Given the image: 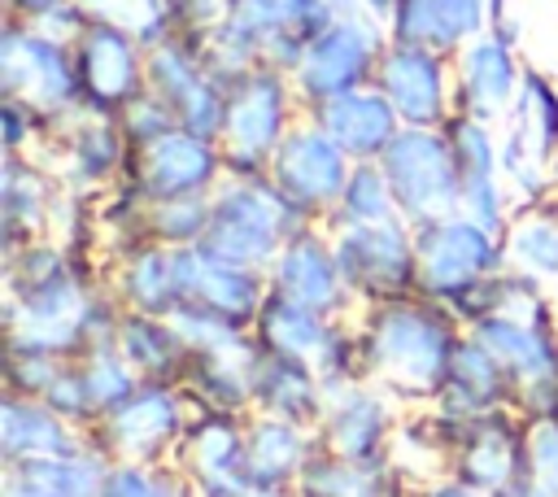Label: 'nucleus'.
<instances>
[{
	"label": "nucleus",
	"mask_w": 558,
	"mask_h": 497,
	"mask_svg": "<svg viewBox=\"0 0 558 497\" xmlns=\"http://www.w3.org/2000/svg\"><path fill=\"white\" fill-rule=\"evenodd\" d=\"M266 331H270V340H275V349H279L283 357H310V353H318V344H323L318 323H314L296 301L275 305Z\"/></svg>",
	"instance_id": "9"
},
{
	"label": "nucleus",
	"mask_w": 558,
	"mask_h": 497,
	"mask_svg": "<svg viewBox=\"0 0 558 497\" xmlns=\"http://www.w3.org/2000/svg\"><path fill=\"white\" fill-rule=\"evenodd\" d=\"M440 497H471V493H440Z\"/></svg>",
	"instance_id": "21"
},
{
	"label": "nucleus",
	"mask_w": 558,
	"mask_h": 497,
	"mask_svg": "<svg viewBox=\"0 0 558 497\" xmlns=\"http://www.w3.org/2000/svg\"><path fill=\"white\" fill-rule=\"evenodd\" d=\"M401 153L392 157V179H397V192L414 205V209H440L449 205L453 196V170L445 161V153L427 140H410V144H397Z\"/></svg>",
	"instance_id": "4"
},
{
	"label": "nucleus",
	"mask_w": 558,
	"mask_h": 497,
	"mask_svg": "<svg viewBox=\"0 0 558 497\" xmlns=\"http://www.w3.org/2000/svg\"><path fill=\"white\" fill-rule=\"evenodd\" d=\"M532 458H536V475H541V484L554 493V488H558V432H554L549 423L532 436Z\"/></svg>",
	"instance_id": "18"
},
{
	"label": "nucleus",
	"mask_w": 558,
	"mask_h": 497,
	"mask_svg": "<svg viewBox=\"0 0 558 497\" xmlns=\"http://www.w3.org/2000/svg\"><path fill=\"white\" fill-rule=\"evenodd\" d=\"M205 153L192 144H166L153 153V183L157 187H192L205 174Z\"/></svg>",
	"instance_id": "13"
},
{
	"label": "nucleus",
	"mask_w": 558,
	"mask_h": 497,
	"mask_svg": "<svg viewBox=\"0 0 558 497\" xmlns=\"http://www.w3.org/2000/svg\"><path fill=\"white\" fill-rule=\"evenodd\" d=\"M26 484H31L26 488L31 497H87L92 493V475L70 462H31Z\"/></svg>",
	"instance_id": "12"
},
{
	"label": "nucleus",
	"mask_w": 558,
	"mask_h": 497,
	"mask_svg": "<svg viewBox=\"0 0 558 497\" xmlns=\"http://www.w3.org/2000/svg\"><path fill=\"white\" fill-rule=\"evenodd\" d=\"M336 179H340V161H336V153L327 144L301 140V144L288 148V157H283V187L305 192V196H327L336 187Z\"/></svg>",
	"instance_id": "6"
},
{
	"label": "nucleus",
	"mask_w": 558,
	"mask_h": 497,
	"mask_svg": "<svg viewBox=\"0 0 558 497\" xmlns=\"http://www.w3.org/2000/svg\"><path fill=\"white\" fill-rule=\"evenodd\" d=\"M401 262H405V248L397 231H353V240H344V266L353 275L392 279Z\"/></svg>",
	"instance_id": "8"
},
{
	"label": "nucleus",
	"mask_w": 558,
	"mask_h": 497,
	"mask_svg": "<svg viewBox=\"0 0 558 497\" xmlns=\"http://www.w3.org/2000/svg\"><path fill=\"white\" fill-rule=\"evenodd\" d=\"M349 201H353V214L357 218H379L384 214V187L375 179H357Z\"/></svg>",
	"instance_id": "19"
},
{
	"label": "nucleus",
	"mask_w": 558,
	"mask_h": 497,
	"mask_svg": "<svg viewBox=\"0 0 558 497\" xmlns=\"http://www.w3.org/2000/svg\"><path fill=\"white\" fill-rule=\"evenodd\" d=\"M514 248H519V262H527L532 270H558V231L554 227H523L514 231Z\"/></svg>",
	"instance_id": "15"
},
{
	"label": "nucleus",
	"mask_w": 558,
	"mask_h": 497,
	"mask_svg": "<svg viewBox=\"0 0 558 497\" xmlns=\"http://www.w3.org/2000/svg\"><path fill=\"white\" fill-rule=\"evenodd\" d=\"M244 458H248V466H253L257 480H275V475H283V471L296 462V436H292L283 423H266V427H257V436L248 440Z\"/></svg>",
	"instance_id": "11"
},
{
	"label": "nucleus",
	"mask_w": 558,
	"mask_h": 497,
	"mask_svg": "<svg viewBox=\"0 0 558 497\" xmlns=\"http://www.w3.org/2000/svg\"><path fill=\"white\" fill-rule=\"evenodd\" d=\"M270 240H275V222H270V209L257 201V196H235L218 209V218L209 222L205 231V248L209 257L218 262H253V257H266L270 253Z\"/></svg>",
	"instance_id": "2"
},
{
	"label": "nucleus",
	"mask_w": 558,
	"mask_h": 497,
	"mask_svg": "<svg viewBox=\"0 0 558 497\" xmlns=\"http://www.w3.org/2000/svg\"><path fill=\"white\" fill-rule=\"evenodd\" d=\"M375 353H379V366L388 371V379L418 388V384L436 379L440 357H445V336L418 314H388L379 323Z\"/></svg>",
	"instance_id": "1"
},
{
	"label": "nucleus",
	"mask_w": 558,
	"mask_h": 497,
	"mask_svg": "<svg viewBox=\"0 0 558 497\" xmlns=\"http://www.w3.org/2000/svg\"><path fill=\"white\" fill-rule=\"evenodd\" d=\"M510 471V449H506V440H484L475 453H471V475L475 480H488V484H497L501 475Z\"/></svg>",
	"instance_id": "17"
},
{
	"label": "nucleus",
	"mask_w": 558,
	"mask_h": 497,
	"mask_svg": "<svg viewBox=\"0 0 558 497\" xmlns=\"http://www.w3.org/2000/svg\"><path fill=\"white\" fill-rule=\"evenodd\" d=\"M109 497H153V493H148V484H144L140 475L122 471V475H113V484H109Z\"/></svg>",
	"instance_id": "20"
},
{
	"label": "nucleus",
	"mask_w": 558,
	"mask_h": 497,
	"mask_svg": "<svg viewBox=\"0 0 558 497\" xmlns=\"http://www.w3.org/2000/svg\"><path fill=\"white\" fill-rule=\"evenodd\" d=\"M418 262H423V279L436 292H449V288L466 283L488 262V240L466 222H445L423 240Z\"/></svg>",
	"instance_id": "3"
},
{
	"label": "nucleus",
	"mask_w": 558,
	"mask_h": 497,
	"mask_svg": "<svg viewBox=\"0 0 558 497\" xmlns=\"http://www.w3.org/2000/svg\"><path fill=\"white\" fill-rule=\"evenodd\" d=\"M375 423H379V410L371 405V401H357L344 419H340V449L344 453H362L371 440H375Z\"/></svg>",
	"instance_id": "16"
},
{
	"label": "nucleus",
	"mask_w": 558,
	"mask_h": 497,
	"mask_svg": "<svg viewBox=\"0 0 558 497\" xmlns=\"http://www.w3.org/2000/svg\"><path fill=\"white\" fill-rule=\"evenodd\" d=\"M4 445L13 449V453H35V449H57L61 445V432L44 419V414H35V410H17V405H9L4 410Z\"/></svg>",
	"instance_id": "14"
},
{
	"label": "nucleus",
	"mask_w": 558,
	"mask_h": 497,
	"mask_svg": "<svg viewBox=\"0 0 558 497\" xmlns=\"http://www.w3.org/2000/svg\"><path fill=\"white\" fill-rule=\"evenodd\" d=\"M170 419H174V405H170L161 392H148V397L131 401V410L118 419V436H122L131 449H148L157 436H166Z\"/></svg>",
	"instance_id": "10"
},
{
	"label": "nucleus",
	"mask_w": 558,
	"mask_h": 497,
	"mask_svg": "<svg viewBox=\"0 0 558 497\" xmlns=\"http://www.w3.org/2000/svg\"><path fill=\"white\" fill-rule=\"evenodd\" d=\"M279 279H283L288 301H296V305H327V301L336 296L331 262H327L314 244H296V248L283 257Z\"/></svg>",
	"instance_id": "5"
},
{
	"label": "nucleus",
	"mask_w": 558,
	"mask_h": 497,
	"mask_svg": "<svg viewBox=\"0 0 558 497\" xmlns=\"http://www.w3.org/2000/svg\"><path fill=\"white\" fill-rule=\"evenodd\" d=\"M187 288H201L205 305L227 310V314H244L253 305V283L231 266V262H187Z\"/></svg>",
	"instance_id": "7"
}]
</instances>
